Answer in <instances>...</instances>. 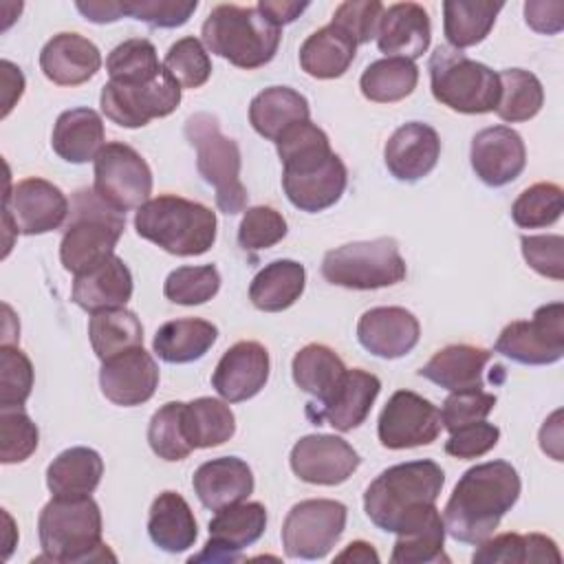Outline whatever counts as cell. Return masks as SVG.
<instances>
[{
  "mask_svg": "<svg viewBox=\"0 0 564 564\" xmlns=\"http://www.w3.org/2000/svg\"><path fill=\"white\" fill-rule=\"evenodd\" d=\"M95 194L126 214L150 200L152 172L145 159L128 143H106L95 159Z\"/></svg>",
  "mask_w": 564,
  "mask_h": 564,
  "instance_id": "obj_12",
  "label": "cell"
},
{
  "mask_svg": "<svg viewBox=\"0 0 564 564\" xmlns=\"http://www.w3.org/2000/svg\"><path fill=\"white\" fill-rule=\"evenodd\" d=\"M286 236V220L284 216L269 207L256 205L249 207L238 227V242L245 251H260L269 249Z\"/></svg>",
  "mask_w": 564,
  "mask_h": 564,
  "instance_id": "obj_52",
  "label": "cell"
},
{
  "mask_svg": "<svg viewBox=\"0 0 564 564\" xmlns=\"http://www.w3.org/2000/svg\"><path fill=\"white\" fill-rule=\"evenodd\" d=\"M502 2L489 0H445L443 2V31L452 48L463 51L482 42L496 15L502 11Z\"/></svg>",
  "mask_w": 564,
  "mask_h": 564,
  "instance_id": "obj_39",
  "label": "cell"
},
{
  "mask_svg": "<svg viewBox=\"0 0 564 564\" xmlns=\"http://www.w3.org/2000/svg\"><path fill=\"white\" fill-rule=\"evenodd\" d=\"M42 557L59 564L115 555L101 542V511L90 496H53L37 518Z\"/></svg>",
  "mask_w": 564,
  "mask_h": 564,
  "instance_id": "obj_2",
  "label": "cell"
},
{
  "mask_svg": "<svg viewBox=\"0 0 564 564\" xmlns=\"http://www.w3.org/2000/svg\"><path fill=\"white\" fill-rule=\"evenodd\" d=\"M75 7L88 22H95V24L117 22L126 15L123 4L115 0H88V2H75Z\"/></svg>",
  "mask_w": 564,
  "mask_h": 564,
  "instance_id": "obj_60",
  "label": "cell"
},
{
  "mask_svg": "<svg viewBox=\"0 0 564 564\" xmlns=\"http://www.w3.org/2000/svg\"><path fill=\"white\" fill-rule=\"evenodd\" d=\"M306 9H308V2H293V0H260L258 2V11L262 15H267L278 26L291 24Z\"/></svg>",
  "mask_w": 564,
  "mask_h": 564,
  "instance_id": "obj_59",
  "label": "cell"
},
{
  "mask_svg": "<svg viewBox=\"0 0 564 564\" xmlns=\"http://www.w3.org/2000/svg\"><path fill=\"white\" fill-rule=\"evenodd\" d=\"M322 275L326 282L344 289H383L405 278V260L394 238L348 242L324 256Z\"/></svg>",
  "mask_w": 564,
  "mask_h": 564,
  "instance_id": "obj_9",
  "label": "cell"
},
{
  "mask_svg": "<svg viewBox=\"0 0 564 564\" xmlns=\"http://www.w3.org/2000/svg\"><path fill=\"white\" fill-rule=\"evenodd\" d=\"M445 522L436 505H425L410 513L397 531V542L390 555L392 564H430L447 562L443 555Z\"/></svg>",
  "mask_w": 564,
  "mask_h": 564,
  "instance_id": "obj_29",
  "label": "cell"
},
{
  "mask_svg": "<svg viewBox=\"0 0 564 564\" xmlns=\"http://www.w3.org/2000/svg\"><path fill=\"white\" fill-rule=\"evenodd\" d=\"M185 137L196 148V167L216 189L223 214H240L247 207V189L240 181V148L220 132L216 117L196 112L185 121Z\"/></svg>",
  "mask_w": 564,
  "mask_h": 564,
  "instance_id": "obj_8",
  "label": "cell"
},
{
  "mask_svg": "<svg viewBox=\"0 0 564 564\" xmlns=\"http://www.w3.org/2000/svg\"><path fill=\"white\" fill-rule=\"evenodd\" d=\"M289 460L300 480L326 487L346 482L361 463L357 449L335 434L302 436L293 445Z\"/></svg>",
  "mask_w": 564,
  "mask_h": 564,
  "instance_id": "obj_18",
  "label": "cell"
},
{
  "mask_svg": "<svg viewBox=\"0 0 564 564\" xmlns=\"http://www.w3.org/2000/svg\"><path fill=\"white\" fill-rule=\"evenodd\" d=\"M383 9L377 0H348L335 9L330 24L352 37L355 44H366L377 37Z\"/></svg>",
  "mask_w": 564,
  "mask_h": 564,
  "instance_id": "obj_53",
  "label": "cell"
},
{
  "mask_svg": "<svg viewBox=\"0 0 564 564\" xmlns=\"http://www.w3.org/2000/svg\"><path fill=\"white\" fill-rule=\"evenodd\" d=\"M346 366L341 361V357L324 346V344H308L302 350L295 352L293 364H291V372H293V381L295 386L311 394L313 401L311 403H324L335 388L341 383L344 375H346Z\"/></svg>",
  "mask_w": 564,
  "mask_h": 564,
  "instance_id": "obj_38",
  "label": "cell"
},
{
  "mask_svg": "<svg viewBox=\"0 0 564 564\" xmlns=\"http://www.w3.org/2000/svg\"><path fill=\"white\" fill-rule=\"evenodd\" d=\"M33 388L31 359L15 346H0V408H22Z\"/></svg>",
  "mask_w": 564,
  "mask_h": 564,
  "instance_id": "obj_51",
  "label": "cell"
},
{
  "mask_svg": "<svg viewBox=\"0 0 564 564\" xmlns=\"http://www.w3.org/2000/svg\"><path fill=\"white\" fill-rule=\"evenodd\" d=\"M218 328L200 317H183L165 322L152 341L159 359L167 364H189L200 359L216 341Z\"/></svg>",
  "mask_w": 564,
  "mask_h": 564,
  "instance_id": "obj_37",
  "label": "cell"
},
{
  "mask_svg": "<svg viewBox=\"0 0 564 564\" xmlns=\"http://www.w3.org/2000/svg\"><path fill=\"white\" fill-rule=\"evenodd\" d=\"M306 271L295 260H273L256 273L249 284V300L258 311L280 313L293 306L304 293Z\"/></svg>",
  "mask_w": 564,
  "mask_h": 564,
  "instance_id": "obj_35",
  "label": "cell"
},
{
  "mask_svg": "<svg viewBox=\"0 0 564 564\" xmlns=\"http://www.w3.org/2000/svg\"><path fill=\"white\" fill-rule=\"evenodd\" d=\"M419 68L403 57H381L366 66L359 79L361 95L377 104H394L414 93Z\"/></svg>",
  "mask_w": 564,
  "mask_h": 564,
  "instance_id": "obj_43",
  "label": "cell"
},
{
  "mask_svg": "<svg viewBox=\"0 0 564 564\" xmlns=\"http://www.w3.org/2000/svg\"><path fill=\"white\" fill-rule=\"evenodd\" d=\"M500 97L496 112L502 121L518 123L533 119L544 104L542 82L524 68H505L498 73Z\"/></svg>",
  "mask_w": 564,
  "mask_h": 564,
  "instance_id": "obj_44",
  "label": "cell"
},
{
  "mask_svg": "<svg viewBox=\"0 0 564 564\" xmlns=\"http://www.w3.org/2000/svg\"><path fill=\"white\" fill-rule=\"evenodd\" d=\"M216 225V214L209 207L174 194L150 198L134 214L137 234L174 256L209 251Z\"/></svg>",
  "mask_w": 564,
  "mask_h": 564,
  "instance_id": "obj_5",
  "label": "cell"
},
{
  "mask_svg": "<svg viewBox=\"0 0 564 564\" xmlns=\"http://www.w3.org/2000/svg\"><path fill=\"white\" fill-rule=\"evenodd\" d=\"M269 352L258 341H238L216 364L212 375L214 390L227 403H240L256 397L269 379Z\"/></svg>",
  "mask_w": 564,
  "mask_h": 564,
  "instance_id": "obj_22",
  "label": "cell"
},
{
  "mask_svg": "<svg viewBox=\"0 0 564 564\" xmlns=\"http://www.w3.org/2000/svg\"><path fill=\"white\" fill-rule=\"evenodd\" d=\"M524 20L533 31L555 35L564 29V2L531 0L524 4Z\"/></svg>",
  "mask_w": 564,
  "mask_h": 564,
  "instance_id": "obj_58",
  "label": "cell"
},
{
  "mask_svg": "<svg viewBox=\"0 0 564 564\" xmlns=\"http://www.w3.org/2000/svg\"><path fill=\"white\" fill-rule=\"evenodd\" d=\"M183 401H170L161 405L150 419L148 443L152 452L163 460H183L194 452L183 425Z\"/></svg>",
  "mask_w": 564,
  "mask_h": 564,
  "instance_id": "obj_46",
  "label": "cell"
},
{
  "mask_svg": "<svg viewBox=\"0 0 564 564\" xmlns=\"http://www.w3.org/2000/svg\"><path fill=\"white\" fill-rule=\"evenodd\" d=\"M432 40V26L427 11L416 2H397L383 9L377 46L386 57L419 59Z\"/></svg>",
  "mask_w": 564,
  "mask_h": 564,
  "instance_id": "obj_25",
  "label": "cell"
},
{
  "mask_svg": "<svg viewBox=\"0 0 564 564\" xmlns=\"http://www.w3.org/2000/svg\"><path fill=\"white\" fill-rule=\"evenodd\" d=\"M40 68L57 86H79L97 75L101 53L79 33H57L42 46Z\"/></svg>",
  "mask_w": 564,
  "mask_h": 564,
  "instance_id": "obj_26",
  "label": "cell"
},
{
  "mask_svg": "<svg viewBox=\"0 0 564 564\" xmlns=\"http://www.w3.org/2000/svg\"><path fill=\"white\" fill-rule=\"evenodd\" d=\"M469 161L485 185L502 187L522 174L527 165V148L513 128L491 126L474 134Z\"/></svg>",
  "mask_w": 564,
  "mask_h": 564,
  "instance_id": "obj_20",
  "label": "cell"
},
{
  "mask_svg": "<svg viewBox=\"0 0 564 564\" xmlns=\"http://www.w3.org/2000/svg\"><path fill=\"white\" fill-rule=\"evenodd\" d=\"M194 494L200 505L218 511L223 507L242 502L253 491L251 467L238 456H220L205 460L192 478Z\"/></svg>",
  "mask_w": 564,
  "mask_h": 564,
  "instance_id": "obj_28",
  "label": "cell"
},
{
  "mask_svg": "<svg viewBox=\"0 0 564 564\" xmlns=\"http://www.w3.org/2000/svg\"><path fill=\"white\" fill-rule=\"evenodd\" d=\"M88 337L95 355L106 361L123 350L143 346V326L139 317L126 306L106 308L93 313L88 322Z\"/></svg>",
  "mask_w": 564,
  "mask_h": 564,
  "instance_id": "obj_42",
  "label": "cell"
},
{
  "mask_svg": "<svg viewBox=\"0 0 564 564\" xmlns=\"http://www.w3.org/2000/svg\"><path fill=\"white\" fill-rule=\"evenodd\" d=\"M335 562H361V564L375 562L377 564L379 555L372 549V544H368L364 540H357V542H350L339 555H335Z\"/></svg>",
  "mask_w": 564,
  "mask_h": 564,
  "instance_id": "obj_63",
  "label": "cell"
},
{
  "mask_svg": "<svg viewBox=\"0 0 564 564\" xmlns=\"http://www.w3.org/2000/svg\"><path fill=\"white\" fill-rule=\"evenodd\" d=\"M348 183L344 161L330 150H313L282 165V187L291 205L317 214L333 207Z\"/></svg>",
  "mask_w": 564,
  "mask_h": 564,
  "instance_id": "obj_10",
  "label": "cell"
},
{
  "mask_svg": "<svg viewBox=\"0 0 564 564\" xmlns=\"http://www.w3.org/2000/svg\"><path fill=\"white\" fill-rule=\"evenodd\" d=\"M220 289V273L214 264L178 267L163 284V295L181 306H196L209 302Z\"/></svg>",
  "mask_w": 564,
  "mask_h": 564,
  "instance_id": "obj_48",
  "label": "cell"
},
{
  "mask_svg": "<svg viewBox=\"0 0 564 564\" xmlns=\"http://www.w3.org/2000/svg\"><path fill=\"white\" fill-rule=\"evenodd\" d=\"M562 412H553L549 421H544L540 430V447L544 454L553 456L555 460H562Z\"/></svg>",
  "mask_w": 564,
  "mask_h": 564,
  "instance_id": "obj_62",
  "label": "cell"
},
{
  "mask_svg": "<svg viewBox=\"0 0 564 564\" xmlns=\"http://www.w3.org/2000/svg\"><path fill=\"white\" fill-rule=\"evenodd\" d=\"M441 410L412 390H397L383 405L377 434L388 449L430 445L441 434Z\"/></svg>",
  "mask_w": 564,
  "mask_h": 564,
  "instance_id": "obj_16",
  "label": "cell"
},
{
  "mask_svg": "<svg viewBox=\"0 0 564 564\" xmlns=\"http://www.w3.org/2000/svg\"><path fill=\"white\" fill-rule=\"evenodd\" d=\"M267 529V509L262 502H236L216 511L209 520V540L189 562H234L240 551L256 544Z\"/></svg>",
  "mask_w": 564,
  "mask_h": 564,
  "instance_id": "obj_17",
  "label": "cell"
},
{
  "mask_svg": "<svg viewBox=\"0 0 564 564\" xmlns=\"http://www.w3.org/2000/svg\"><path fill=\"white\" fill-rule=\"evenodd\" d=\"M379 392L381 381L377 375L352 368L346 370L341 383L324 403H308L306 416L313 421V425L328 423L339 432H348L366 421Z\"/></svg>",
  "mask_w": 564,
  "mask_h": 564,
  "instance_id": "obj_21",
  "label": "cell"
},
{
  "mask_svg": "<svg viewBox=\"0 0 564 564\" xmlns=\"http://www.w3.org/2000/svg\"><path fill=\"white\" fill-rule=\"evenodd\" d=\"M478 564H527V562H562L557 544L542 533H500L478 544L471 557Z\"/></svg>",
  "mask_w": 564,
  "mask_h": 564,
  "instance_id": "obj_40",
  "label": "cell"
},
{
  "mask_svg": "<svg viewBox=\"0 0 564 564\" xmlns=\"http://www.w3.org/2000/svg\"><path fill=\"white\" fill-rule=\"evenodd\" d=\"M106 70L110 82L121 84H145L163 73L156 48L145 37H130L117 44L106 57Z\"/></svg>",
  "mask_w": 564,
  "mask_h": 564,
  "instance_id": "obj_45",
  "label": "cell"
},
{
  "mask_svg": "<svg viewBox=\"0 0 564 564\" xmlns=\"http://www.w3.org/2000/svg\"><path fill=\"white\" fill-rule=\"evenodd\" d=\"M500 438V430L487 421H476L449 432L445 441V452L454 458H478L496 447Z\"/></svg>",
  "mask_w": 564,
  "mask_h": 564,
  "instance_id": "obj_57",
  "label": "cell"
},
{
  "mask_svg": "<svg viewBox=\"0 0 564 564\" xmlns=\"http://www.w3.org/2000/svg\"><path fill=\"white\" fill-rule=\"evenodd\" d=\"M123 227L126 214L106 205L95 189L75 192L70 198V218L59 242L64 269L77 275L115 256Z\"/></svg>",
  "mask_w": 564,
  "mask_h": 564,
  "instance_id": "obj_6",
  "label": "cell"
},
{
  "mask_svg": "<svg viewBox=\"0 0 564 564\" xmlns=\"http://www.w3.org/2000/svg\"><path fill=\"white\" fill-rule=\"evenodd\" d=\"M104 476V460L90 447H68L46 467V487L53 496H90Z\"/></svg>",
  "mask_w": 564,
  "mask_h": 564,
  "instance_id": "obj_36",
  "label": "cell"
},
{
  "mask_svg": "<svg viewBox=\"0 0 564 564\" xmlns=\"http://www.w3.org/2000/svg\"><path fill=\"white\" fill-rule=\"evenodd\" d=\"M148 533L154 546L165 553L192 549L198 538V527L187 500L176 491L159 494L150 507Z\"/></svg>",
  "mask_w": 564,
  "mask_h": 564,
  "instance_id": "obj_32",
  "label": "cell"
},
{
  "mask_svg": "<svg viewBox=\"0 0 564 564\" xmlns=\"http://www.w3.org/2000/svg\"><path fill=\"white\" fill-rule=\"evenodd\" d=\"M159 386V366L143 346L123 350L104 361L99 388L108 401L121 408H134L150 401Z\"/></svg>",
  "mask_w": 564,
  "mask_h": 564,
  "instance_id": "obj_19",
  "label": "cell"
},
{
  "mask_svg": "<svg viewBox=\"0 0 564 564\" xmlns=\"http://www.w3.org/2000/svg\"><path fill=\"white\" fill-rule=\"evenodd\" d=\"M306 119H311L306 97L289 86H269L249 104V121L253 130L269 141H278L289 126Z\"/></svg>",
  "mask_w": 564,
  "mask_h": 564,
  "instance_id": "obj_33",
  "label": "cell"
},
{
  "mask_svg": "<svg viewBox=\"0 0 564 564\" xmlns=\"http://www.w3.org/2000/svg\"><path fill=\"white\" fill-rule=\"evenodd\" d=\"M491 352L469 344H452L441 348L421 370L419 377L449 390L482 388V370L489 364Z\"/></svg>",
  "mask_w": 564,
  "mask_h": 564,
  "instance_id": "obj_31",
  "label": "cell"
},
{
  "mask_svg": "<svg viewBox=\"0 0 564 564\" xmlns=\"http://www.w3.org/2000/svg\"><path fill=\"white\" fill-rule=\"evenodd\" d=\"M123 13L154 29L183 26L196 11V0H123Z\"/></svg>",
  "mask_w": 564,
  "mask_h": 564,
  "instance_id": "obj_54",
  "label": "cell"
},
{
  "mask_svg": "<svg viewBox=\"0 0 564 564\" xmlns=\"http://www.w3.org/2000/svg\"><path fill=\"white\" fill-rule=\"evenodd\" d=\"M564 212V194L555 183H535L527 187L511 205V218L522 229L549 227Z\"/></svg>",
  "mask_w": 564,
  "mask_h": 564,
  "instance_id": "obj_47",
  "label": "cell"
},
{
  "mask_svg": "<svg viewBox=\"0 0 564 564\" xmlns=\"http://www.w3.org/2000/svg\"><path fill=\"white\" fill-rule=\"evenodd\" d=\"M2 84H4V90H2V117H7L9 110L13 108V104L24 93V75L9 59H2Z\"/></svg>",
  "mask_w": 564,
  "mask_h": 564,
  "instance_id": "obj_61",
  "label": "cell"
},
{
  "mask_svg": "<svg viewBox=\"0 0 564 564\" xmlns=\"http://www.w3.org/2000/svg\"><path fill=\"white\" fill-rule=\"evenodd\" d=\"M183 425L192 447L205 449L223 445L234 436L236 416L225 401L198 397L183 405Z\"/></svg>",
  "mask_w": 564,
  "mask_h": 564,
  "instance_id": "obj_41",
  "label": "cell"
},
{
  "mask_svg": "<svg viewBox=\"0 0 564 564\" xmlns=\"http://www.w3.org/2000/svg\"><path fill=\"white\" fill-rule=\"evenodd\" d=\"M441 156L438 132L421 121H408L392 132L383 148L388 172L397 181L414 183L427 176Z\"/></svg>",
  "mask_w": 564,
  "mask_h": 564,
  "instance_id": "obj_24",
  "label": "cell"
},
{
  "mask_svg": "<svg viewBox=\"0 0 564 564\" xmlns=\"http://www.w3.org/2000/svg\"><path fill=\"white\" fill-rule=\"evenodd\" d=\"M419 319L403 306H375L357 322L359 344L381 359H399L408 355L419 344Z\"/></svg>",
  "mask_w": 564,
  "mask_h": 564,
  "instance_id": "obj_23",
  "label": "cell"
},
{
  "mask_svg": "<svg viewBox=\"0 0 564 564\" xmlns=\"http://www.w3.org/2000/svg\"><path fill=\"white\" fill-rule=\"evenodd\" d=\"M181 86L165 70L145 84L108 82L101 88V112L121 128H141L152 119L172 115L181 104Z\"/></svg>",
  "mask_w": 564,
  "mask_h": 564,
  "instance_id": "obj_14",
  "label": "cell"
},
{
  "mask_svg": "<svg viewBox=\"0 0 564 564\" xmlns=\"http://www.w3.org/2000/svg\"><path fill=\"white\" fill-rule=\"evenodd\" d=\"M70 214V203L64 192L51 181L31 176L4 192L2 225L22 236H40L55 231Z\"/></svg>",
  "mask_w": 564,
  "mask_h": 564,
  "instance_id": "obj_15",
  "label": "cell"
},
{
  "mask_svg": "<svg viewBox=\"0 0 564 564\" xmlns=\"http://www.w3.org/2000/svg\"><path fill=\"white\" fill-rule=\"evenodd\" d=\"M445 485V471L434 460H410L383 469L364 494L370 522L397 533L403 520L425 505H434Z\"/></svg>",
  "mask_w": 564,
  "mask_h": 564,
  "instance_id": "obj_3",
  "label": "cell"
},
{
  "mask_svg": "<svg viewBox=\"0 0 564 564\" xmlns=\"http://www.w3.org/2000/svg\"><path fill=\"white\" fill-rule=\"evenodd\" d=\"M522 256L527 264L544 278H564V238L557 234L546 236H522Z\"/></svg>",
  "mask_w": 564,
  "mask_h": 564,
  "instance_id": "obj_56",
  "label": "cell"
},
{
  "mask_svg": "<svg viewBox=\"0 0 564 564\" xmlns=\"http://www.w3.org/2000/svg\"><path fill=\"white\" fill-rule=\"evenodd\" d=\"M496 397L485 392L482 388H471V390H458L452 392L441 408V421L447 432H454L463 425L485 421L487 414L494 410Z\"/></svg>",
  "mask_w": 564,
  "mask_h": 564,
  "instance_id": "obj_55",
  "label": "cell"
},
{
  "mask_svg": "<svg viewBox=\"0 0 564 564\" xmlns=\"http://www.w3.org/2000/svg\"><path fill=\"white\" fill-rule=\"evenodd\" d=\"M0 460L22 463L37 449L40 432L22 408H0Z\"/></svg>",
  "mask_w": 564,
  "mask_h": 564,
  "instance_id": "obj_50",
  "label": "cell"
},
{
  "mask_svg": "<svg viewBox=\"0 0 564 564\" xmlns=\"http://www.w3.org/2000/svg\"><path fill=\"white\" fill-rule=\"evenodd\" d=\"M427 70L432 95L443 106L465 115L496 110L500 79L487 64L476 62L452 46H436L427 62Z\"/></svg>",
  "mask_w": 564,
  "mask_h": 564,
  "instance_id": "obj_7",
  "label": "cell"
},
{
  "mask_svg": "<svg viewBox=\"0 0 564 564\" xmlns=\"http://www.w3.org/2000/svg\"><path fill=\"white\" fill-rule=\"evenodd\" d=\"M207 51L238 68H260L269 64L280 46V26L258 7L218 4L209 11L200 29Z\"/></svg>",
  "mask_w": 564,
  "mask_h": 564,
  "instance_id": "obj_4",
  "label": "cell"
},
{
  "mask_svg": "<svg viewBox=\"0 0 564 564\" xmlns=\"http://www.w3.org/2000/svg\"><path fill=\"white\" fill-rule=\"evenodd\" d=\"M520 487V476L507 460H489L469 467L458 478L443 509L445 533L456 542L478 546L518 502Z\"/></svg>",
  "mask_w": 564,
  "mask_h": 564,
  "instance_id": "obj_1",
  "label": "cell"
},
{
  "mask_svg": "<svg viewBox=\"0 0 564 564\" xmlns=\"http://www.w3.org/2000/svg\"><path fill=\"white\" fill-rule=\"evenodd\" d=\"M357 44L335 24H326L311 33L300 46V66L317 79L341 77L352 64Z\"/></svg>",
  "mask_w": 564,
  "mask_h": 564,
  "instance_id": "obj_34",
  "label": "cell"
},
{
  "mask_svg": "<svg viewBox=\"0 0 564 564\" xmlns=\"http://www.w3.org/2000/svg\"><path fill=\"white\" fill-rule=\"evenodd\" d=\"M346 505L328 498H311L291 507L282 524V546L293 560H322L339 542L346 529Z\"/></svg>",
  "mask_w": 564,
  "mask_h": 564,
  "instance_id": "obj_11",
  "label": "cell"
},
{
  "mask_svg": "<svg viewBox=\"0 0 564 564\" xmlns=\"http://www.w3.org/2000/svg\"><path fill=\"white\" fill-rule=\"evenodd\" d=\"M132 273L119 256H110L93 269L77 273L73 280V302L88 311L99 313L106 308H121L132 297Z\"/></svg>",
  "mask_w": 564,
  "mask_h": 564,
  "instance_id": "obj_27",
  "label": "cell"
},
{
  "mask_svg": "<svg viewBox=\"0 0 564 564\" xmlns=\"http://www.w3.org/2000/svg\"><path fill=\"white\" fill-rule=\"evenodd\" d=\"M163 66L181 88H200L212 75V59L207 48L192 35L181 37L170 46Z\"/></svg>",
  "mask_w": 564,
  "mask_h": 564,
  "instance_id": "obj_49",
  "label": "cell"
},
{
  "mask_svg": "<svg viewBox=\"0 0 564 564\" xmlns=\"http://www.w3.org/2000/svg\"><path fill=\"white\" fill-rule=\"evenodd\" d=\"M104 139L106 132L99 112H95L93 108H70L57 117L51 134V145L59 159L82 165L97 159V154L106 145Z\"/></svg>",
  "mask_w": 564,
  "mask_h": 564,
  "instance_id": "obj_30",
  "label": "cell"
},
{
  "mask_svg": "<svg viewBox=\"0 0 564 564\" xmlns=\"http://www.w3.org/2000/svg\"><path fill=\"white\" fill-rule=\"evenodd\" d=\"M494 350L524 366H546L564 357V304L540 306L531 319H518L502 328Z\"/></svg>",
  "mask_w": 564,
  "mask_h": 564,
  "instance_id": "obj_13",
  "label": "cell"
}]
</instances>
